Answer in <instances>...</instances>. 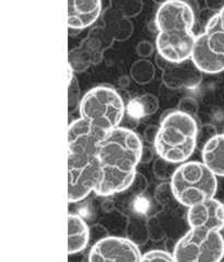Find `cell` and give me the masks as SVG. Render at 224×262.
Segmentation results:
<instances>
[{"mask_svg":"<svg viewBox=\"0 0 224 262\" xmlns=\"http://www.w3.org/2000/svg\"><path fill=\"white\" fill-rule=\"evenodd\" d=\"M142 151V142L133 129L119 126L107 133L97 150L103 181L94 193L110 196L129 189L137 178Z\"/></svg>","mask_w":224,"mask_h":262,"instance_id":"obj_1","label":"cell"},{"mask_svg":"<svg viewBox=\"0 0 224 262\" xmlns=\"http://www.w3.org/2000/svg\"><path fill=\"white\" fill-rule=\"evenodd\" d=\"M198 128L195 118L177 109H168L161 115L154 151L171 164L186 163L197 147Z\"/></svg>","mask_w":224,"mask_h":262,"instance_id":"obj_2","label":"cell"},{"mask_svg":"<svg viewBox=\"0 0 224 262\" xmlns=\"http://www.w3.org/2000/svg\"><path fill=\"white\" fill-rule=\"evenodd\" d=\"M169 187L176 201L189 209L213 199L218 190V180L202 161H186L177 167Z\"/></svg>","mask_w":224,"mask_h":262,"instance_id":"obj_3","label":"cell"},{"mask_svg":"<svg viewBox=\"0 0 224 262\" xmlns=\"http://www.w3.org/2000/svg\"><path fill=\"white\" fill-rule=\"evenodd\" d=\"M79 112L81 119L109 133L119 127L126 104L117 90L110 86H97L82 97Z\"/></svg>","mask_w":224,"mask_h":262,"instance_id":"obj_4","label":"cell"},{"mask_svg":"<svg viewBox=\"0 0 224 262\" xmlns=\"http://www.w3.org/2000/svg\"><path fill=\"white\" fill-rule=\"evenodd\" d=\"M103 181V170L95 154L68 152V201H83Z\"/></svg>","mask_w":224,"mask_h":262,"instance_id":"obj_5","label":"cell"},{"mask_svg":"<svg viewBox=\"0 0 224 262\" xmlns=\"http://www.w3.org/2000/svg\"><path fill=\"white\" fill-rule=\"evenodd\" d=\"M224 257V238L220 232L190 229L177 242L175 262H221Z\"/></svg>","mask_w":224,"mask_h":262,"instance_id":"obj_6","label":"cell"},{"mask_svg":"<svg viewBox=\"0 0 224 262\" xmlns=\"http://www.w3.org/2000/svg\"><path fill=\"white\" fill-rule=\"evenodd\" d=\"M115 40L104 26L92 28L79 46L69 51L68 66L74 73H83L103 60L104 53L112 48Z\"/></svg>","mask_w":224,"mask_h":262,"instance_id":"obj_7","label":"cell"},{"mask_svg":"<svg viewBox=\"0 0 224 262\" xmlns=\"http://www.w3.org/2000/svg\"><path fill=\"white\" fill-rule=\"evenodd\" d=\"M195 22L194 9L184 0H167L159 6L154 21L159 32H191Z\"/></svg>","mask_w":224,"mask_h":262,"instance_id":"obj_8","label":"cell"},{"mask_svg":"<svg viewBox=\"0 0 224 262\" xmlns=\"http://www.w3.org/2000/svg\"><path fill=\"white\" fill-rule=\"evenodd\" d=\"M156 64L162 72V81L168 89H192L203 80V73L196 67L191 58L174 63L157 54Z\"/></svg>","mask_w":224,"mask_h":262,"instance_id":"obj_9","label":"cell"},{"mask_svg":"<svg viewBox=\"0 0 224 262\" xmlns=\"http://www.w3.org/2000/svg\"><path fill=\"white\" fill-rule=\"evenodd\" d=\"M142 255L137 246L121 237H105L90 251L89 262H140Z\"/></svg>","mask_w":224,"mask_h":262,"instance_id":"obj_10","label":"cell"},{"mask_svg":"<svg viewBox=\"0 0 224 262\" xmlns=\"http://www.w3.org/2000/svg\"><path fill=\"white\" fill-rule=\"evenodd\" d=\"M197 35L194 32H158L156 48L158 54L174 63L191 58Z\"/></svg>","mask_w":224,"mask_h":262,"instance_id":"obj_11","label":"cell"},{"mask_svg":"<svg viewBox=\"0 0 224 262\" xmlns=\"http://www.w3.org/2000/svg\"><path fill=\"white\" fill-rule=\"evenodd\" d=\"M106 134L81 118L72 121L68 126V152L97 155L98 146Z\"/></svg>","mask_w":224,"mask_h":262,"instance_id":"obj_12","label":"cell"},{"mask_svg":"<svg viewBox=\"0 0 224 262\" xmlns=\"http://www.w3.org/2000/svg\"><path fill=\"white\" fill-rule=\"evenodd\" d=\"M187 221L191 229L220 232L224 228V204L210 199L188 209Z\"/></svg>","mask_w":224,"mask_h":262,"instance_id":"obj_13","label":"cell"},{"mask_svg":"<svg viewBox=\"0 0 224 262\" xmlns=\"http://www.w3.org/2000/svg\"><path fill=\"white\" fill-rule=\"evenodd\" d=\"M102 13V0H68V28L87 29L94 25Z\"/></svg>","mask_w":224,"mask_h":262,"instance_id":"obj_14","label":"cell"},{"mask_svg":"<svg viewBox=\"0 0 224 262\" xmlns=\"http://www.w3.org/2000/svg\"><path fill=\"white\" fill-rule=\"evenodd\" d=\"M191 60L203 74L213 75L224 71V55L210 49L205 33H200L196 37Z\"/></svg>","mask_w":224,"mask_h":262,"instance_id":"obj_15","label":"cell"},{"mask_svg":"<svg viewBox=\"0 0 224 262\" xmlns=\"http://www.w3.org/2000/svg\"><path fill=\"white\" fill-rule=\"evenodd\" d=\"M103 26L115 41H127L134 34V25L122 11L106 8L102 13Z\"/></svg>","mask_w":224,"mask_h":262,"instance_id":"obj_16","label":"cell"},{"mask_svg":"<svg viewBox=\"0 0 224 262\" xmlns=\"http://www.w3.org/2000/svg\"><path fill=\"white\" fill-rule=\"evenodd\" d=\"M90 239L88 224L80 215H68V253L70 256L87 248Z\"/></svg>","mask_w":224,"mask_h":262,"instance_id":"obj_17","label":"cell"},{"mask_svg":"<svg viewBox=\"0 0 224 262\" xmlns=\"http://www.w3.org/2000/svg\"><path fill=\"white\" fill-rule=\"evenodd\" d=\"M203 163L217 177H224V133L218 134L202 149Z\"/></svg>","mask_w":224,"mask_h":262,"instance_id":"obj_18","label":"cell"},{"mask_svg":"<svg viewBox=\"0 0 224 262\" xmlns=\"http://www.w3.org/2000/svg\"><path fill=\"white\" fill-rule=\"evenodd\" d=\"M159 99L152 94H144L133 98L127 103L126 111L130 118L139 120L145 117H150L159 110Z\"/></svg>","mask_w":224,"mask_h":262,"instance_id":"obj_19","label":"cell"},{"mask_svg":"<svg viewBox=\"0 0 224 262\" xmlns=\"http://www.w3.org/2000/svg\"><path fill=\"white\" fill-rule=\"evenodd\" d=\"M129 76L137 84H140V86L149 84L156 77V66L150 60L140 58L131 65Z\"/></svg>","mask_w":224,"mask_h":262,"instance_id":"obj_20","label":"cell"},{"mask_svg":"<svg viewBox=\"0 0 224 262\" xmlns=\"http://www.w3.org/2000/svg\"><path fill=\"white\" fill-rule=\"evenodd\" d=\"M204 33L207 36L208 45L210 46V49L215 53L224 55V29L221 26L218 14H215L208 23Z\"/></svg>","mask_w":224,"mask_h":262,"instance_id":"obj_21","label":"cell"},{"mask_svg":"<svg viewBox=\"0 0 224 262\" xmlns=\"http://www.w3.org/2000/svg\"><path fill=\"white\" fill-rule=\"evenodd\" d=\"M110 7L125 13L129 19L136 18L143 9L142 0H111Z\"/></svg>","mask_w":224,"mask_h":262,"instance_id":"obj_22","label":"cell"},{"mask_svg":"<svg viewBox=\"0 0 224 262\" xmlns=\"http://www.w3.org/2000/svg\"><path fill=\"white\" fill-rule=\"evenodd\" d=\"M80 98V87L79 82L77 80L76 76L70 82H68V110L69 113H73L76 110H78L81 104Z\"/></svg>","mask_w":224,"mask_h":262,"instance_id":"obj_23","label":"cell"},{"mask_svg":"<svg viewBox=\"0 0 224 262\" xmlns=\"http://www.w3.org/2000/svg\"><path fill=\"white\" fill-rule=\"evenodd\" d=\"M176 109L185 114L190 115L192 118H196V115L199 111V103L195 98L184 97L183 99L180 100Z\"/></svg>","mask_w":224,"mask_h":262,"instance_id":"obj_24","label":"cell"},{"mask_svg":"<svg viewBox=\"0 0 224 262\" xmlns=\"http://www.w3.org/2000/svg\"><path fill=\"white\" fill-rule=\"evenodd\" d=\"M218 133V129L215 127L213 124H210V123H208V124H204L198 128V135H197V146L198 145H202V149L204 146L209 142L211 138H213L214 136H217Z\"/></svg>","mask_w":224,"mask_h":262,"instance_id":"obj_25","label":"cell"},{"mask_svg":"<svg viewBox=\"0 0 224 262\" xmlns=\"http://www.w3.org/2000/svg\"><path fill=\"white\" fill-rule=\"evenodd\" d=\"M140 262H175L173 255L163 250H151L145 252Z\"/></svg>","mask_w":224,"mask_h":262,"instance_id":"obj_26","label":"cell"},{"mask_svg":"<svg viewBox=\"0 0 224 262\" xmlns=\"http://www.w3.org/2000/svg\"><path fill=\"white\" fill-rule=\"evenodd\" d=\"M174 166H175V164H171V163H168V161L163 160L162 158H159L156 165H154V169H156L157 174L159 177H161V178H163V177H165V176H168L169 178H172V176L174 174L175 170L177 169V168L172 169V167H174Z\"/></svg>","mask_w":224,"mask_h":262,"instance_id":"obj_27","label":"cell"},{"mask_svg":"<svg viewBox=\"0 0 224 262\" xmlns=\"http://www.w3.org/2000/svg\"><path fill=\"white\" fill-rule=\"evenodd\" d=\"M136 52L139 57L146 59L148 57L152 56V54L154 52V45L150 41H141L137 44Z\"/></svg>","mask_w":224,"mask_h":262,"instance_id":"obj_28","label":"cell"},{"mask_svg":"<svg viewBox=\"0 0 224 262\" xmlns=\"http://www.w3.org/2000/svg\"><path fill=\"white\" fill-rule=\"evenodd\" d=\"M199 13H200L199 14V25L204 29V32H205V29H206L208 23H209L214 15L218 13H215L214 11L208 9V8H205V9H203Z\"/></svg>","mask_w":224,"mask_h":262,"instance_id":"obj_29","label":"cell"},{"mask_svg":"<svg viewBox=\"0 0 224 262\" xmlns=\"http://www.w3.org/2000/svg\"><path fill=\"white\" fill-rule=\"evenodd\" d=\"M159 128H160V126H157V125H150V126L146 127L144 129V133H143L144 140L153 145L154 141H156V138H157Z\"/></svg>","mask_w":224,"mask_h":262,"instance_id":"obj_30","label":"cell"},{"mask_svg":"<svg viewBox=\"0 0 224 262\" xmlns=\"http://www.w3.org/2000/svg\"><path fill=\"white\" fill-rule=\"evenodd\" d=\"M206 8L219 13L224 9V0H205Z\"/></svg>","mask_w":224,"mask_h":262,"instance_id":"obj_31","label":"cell"},{"mask_svg":"<svg viewBox=\"0 0 224 262\" xmlns=\"http://www.w3.org/2000/svg\"><path fill=\"white\" fill-rule=\"evenodd\" d=\"M218 15H219V18H220V21H221V26L224 29V9L221 12H219Z\"/></svg>","mask_w":224,"mask_h":262,"instance_id":"obj_32","label":"cell"},{"mask_svg":"<svg viewBox=\"0 0 224 262\" xmlns=\"http://www.w3.org/2000/svg\"><path fill=\"white\" fill-rule=\"evenodd\" d=\"M153 2L156 3V4H158V5H160V6H161V5H163L164 3H166L167 0H153Z\"/></svg>","mask_w":224,"mask_h":262,"instance_id":"obj_33","label":"cell"}]
</instances>
